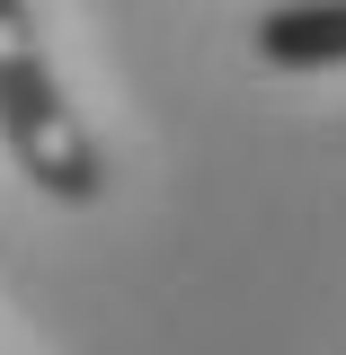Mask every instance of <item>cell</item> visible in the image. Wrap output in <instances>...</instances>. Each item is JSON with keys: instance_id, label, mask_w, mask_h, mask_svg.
Here are the masks:
<instances>
[{"instance_id": "obj_2", "label": "cell", "mask_w": 346, "mask_h": 355, "mask_svg": "<svg viewBox=\"0 0 346 355\" xmlns=\"http://www.w3.org/2000/svg\"><path fill=\"white\" fill-rule=\"evenodd\" d=\"M249 44L266 71H346V0H275Z\"/></svg>"}, {"instance_id": "obj_1", "label": "cell", "mask_w": 346, "mask_h": 355, "mask_svg": "<svg viewBox=\"0 0 346 355\" xmlns=\"http://www.w3.org/2000/svg\"><path fill=\"white\" fill-rule=\"evenodd\" d=\"M0 151L44 205L80 214L107 196V151H98L89 116L71 107V89L53 71L36 0H0Z\"/></svg>"}]
</instances>
